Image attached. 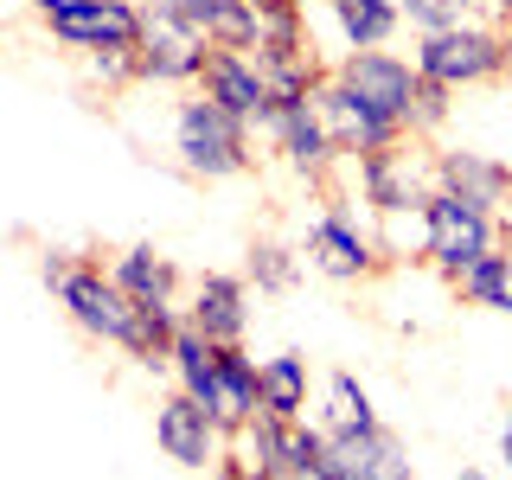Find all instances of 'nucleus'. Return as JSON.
I'll list each match as a JSON object with an SVG mask.
<instances>
[{
    "mask_svg": "<svg viewBox=\"0 0 512 480\" xmlns=\"http://www.w3.org/2000/svg\"><path fill=\"white\" fill-rule=\"evenodd\" d=\"M39 276H45V288L58 295V308L71 314L77 333H90V340H109V346L135 352L141 308L122 295V282L109 276L103 263H90V256H71V250H45Z\"/></svg>",
    "mask_w": 512,
    "mask_h": 480,
    "instance_id": "nucleus-1",
    "label": "nucleus"
},
{
    "mask_svg": "<svg viewBox=\"0 0 512 480\" xmlns=\"http://www.w3.org/2000/svg\"><path fill=\"white\" fill-rule=\"evenodd\" d=\"M256 128L244 116H231L224 103H212L205 90H192L173 103V160L186 180H237L256 167Z\"/></svg>",
    "mask_w": 512,
    "mask_h": 480,
    "instance_id": "nucleus-2",
    "label": "nucleus"
},
{
    "mask_svg": "<svg viewBox=\"0 0 512 480\" xmlns=\"http://www.w3.org/2000/svg\"><path fill=\"white\" fill-rule=\"evenodd\" d=\"M416 71L436 77L448 90H480V84H500L512 71V26L493 20H461L442 32H416Z\"/></svg>",
    "mask_w": 512,
    "mask_h": 480,
    "instance_id": "nucleus-3",
    "label": "nucleus"
},
{
    "mask_svg": "<svg viewBox=\"0 0 512 480\" xmlns=\"http://www.w3.org/2000/svg\"><path fill=\"white\" fill-rule=\"evenodd\" d=\"M301 256H308V263H314L327 282H372L378 269H391V263H384V250H378V231H372L359 212H352L346 199H333L327 212L308 224Z\"/></svg>",
    "mask_w": 512,
    "mask_h": 480,
    "instance_id": "nucleus-4",
    "label": "nucleus"
},
{
    "mask_svg": "<svg viewBox=\"0 0 512 480\" xmlns=\"http://www.w3.org/2000/svg\"><path fill=\"white\" fill-rule=\"evenodd\" d=\"M429 224H436V244H429V269L436 276H468L487 250L506 244V218L500 212H480V205L455 199V192H429Z\"/></svg>",
    "mask_w": 512,
    "mask_h": 480,
    "instance_id": "nucleus-5",
    "label": "nucleus"
},
{
    "mask_svg": "<svg viewBox=\"0 0 512 480\" xmlns=\"http://www.w3.org/2000/svg\"><path fill=\"white\" fill-rule=\"evenodd\" d=\"M359 199L372 212H397V205H423L436 192V148H416V135L391 141L378 154H359Z\"/></svg>",
    "mask_w": 512,
    "mask_h": 480,
    "instance_id": "nucleus-6",
    "label": "nucleus"
},
{
    "mask_svg": "<svg viewBox=\"0 0 512 480\" xmlns=\"http://www.w3.org/2000/svg\"><path fill=\"white\" fill-rule=\"evenodd\" d=\"M320 122H327V135H333V148H340L346 160H359V154H378V148H391V141H404L410 128L391 116V109H378L372 96H359L346 84V77H333L327 71V84H320Z\"/></svg>",
    "mask_w": 512,
    "mask_h": 480,
    "instance_id": "nucleus-7",
    "label": "nucleus"
},
{
    "mask_svg": "<svg viewBox=\"0 0 512 480\" xmlns=\"http://www.w3.org/2000/svg\"><path fill=\"white\" fill-rule=\"evenodd\" d=\"M205 58H212V39H205V32H192L186 20L148 7V26H141V45H135L141 84H199Z\"/></svg>",
    "mask_w": 512,
    "mask_h": 480,
    "instance_id": "nucleus-8",
    "label": "nucleus"
},
{
    "mask_svg": "<svg viewBox=\"0 0 512 480\" xmlns=\"http://www.w3.org/2000/svg\"><path fill=\"white\" fill-rule=\"evenodd\" d=\"M314 480H416L397 429H327V455Z\"/></svg>",
    "mask_w": 512,
    "mask_h": 480,
    "instance_id": "nucleus-9",
    "label": "nucleus"
},
{
    "mask_svg": "<svg viewBox=\"0 0 512 480\" xmlns=\"http://www.w3.org/2000/svg\"><path fill=\"white\" fill-rule=\"evenodd\" d=\"M141 26H148V7L141 0H84L71 13H52L45 32L71 52H135L141 45Z\"/></svg>",
    "mask_w": 512,
    "mask_h": 480,
    "instance_id": "nucleus-10",
    "label": "nucleus"
},
{
    "mask_svg": "<svg viewBox=\"0 0 512 480\" xmlns=\"http://www.w3.org/2000/svg\"><path fill=\"white\" fill-rule=\"evenodd\" d=\"M256 135L276 141V154L301 173V180H314V186H327L333 160H346L340 148H333L327 122H320V96H314V103H269V116H263Z\"/></svg>",
    "mask_w": 512,
    "mask_h": 480,
    "instance_id": "nucleus-11",
    "label": "nucleus"
},
{
    "mask_svg": "<svg viewBox=\"0 0 512 480\" xmlns=\"http://www.w3.org/2000/svg\"><path fill=\"white\" fill-rule=\"evenodd\" d=\"M154 436H160V448H167V461H180V468L212 474L224 461V429L212 423V410H205L199 397L180 391V384H173V397L154 410Z\"/></svg>",
    "mask_w": 512,
    "mask_h": 480,
    "instance_id": "nucleus-12",
    "label": "nucleus"
},
{
    "mask_svg": "<svg viewBox=\"0 0 512 480\" xmlns=\"http://www.w3.org/2000/svg\"><path fill=\"white\" fill-rule=\"evenodd\" d=\"M199 90L212 96V103H224L231 116H244L250 128H263V116H269V71H263V58H256V52H237V45H212Z\"/></svg>",
    "mask_w": 512,
    "mask_h": 480,
    "instance_id": "nucleus-13",
    "label": "nucleus"
},
{
    "mask_svg": "<svg viewBox=\"0 0 512 480\" xmlns=\"http://www.w3.org/2000/svg\"><path fill=\"white\" fill-rule=\"evenodd\" d=\"M333 77H346L359 96H372L378 109H391V116L410 128L416 90H423V71H416V58H397V52H346L340 64H333Z\"/></svg>",
    "mask_w": 512,
    "mask_h": 480,
    "instance_id": "nucleus-14",
    "label": "nucleus"
},
{
    "mask_svg": "<svg viewBox=\"0 0 512 480\" xmlns=\"http://www.w3.org/2000/svg\"><path fill=\"white\" fill-rule=\"evenodd\" d=\"M186 320H192V327H199L212 346H244V333H250V276L205 269V276L192 282Z\"/></svg>",
    "mask_w": 512,
    "mask_h": 480,
    "instance_id": "nucleus-15",
    "label": "nucleus"
},
{
    "mask_svg": "<svg viewBox=\"0 0 512 480\" xmlns=\"http://www.w3.org/2000/svg\"><path fill=\"white\" fill-rule=\"evenodd\" d=\"M436 186L480 205V212H506L512 205V167L480 148H436Z\"/></svg>",
    "mask_w": 512,
    "mask_h": 480,
    "instance_id": "nucleus-16",
    "label": "nucleus"
},
{
    "mask_svg": "<svg viewBox=\"0 0 512 480\" xmlns=\"http://www.w3.org/2000/svg\"><path fill=\"white\" fill-rule=\"evenodd\" d=\"M141 7L173 13L212 45H237V52H256V39H263V13L244 7V0H141Z\"/></svg>",
    "mask_w": 512,
    "mask_h": 480,
    "instance_id": "nucleus-17",
    "label": "nucleus"
},
{
    "mask_svg": "<svg viewBox=\"0 0 512 480\" xmlns=\"http://www.w3.org/2000/svg\"><path fill=\"white\" fill-rule=\"evenodd\" d=\"M333 13V32H340V58L346 52H384L391 32L404 26V7L397 0H320Z\"/></svg>",
    "mask_w": 512,
    "mask_h": 480,
    "instance_id": "nucleus-18",
    "label": "nucleus"
},
{
    "mask_svg": "<svg viewBox=\"0 0 512 480\" xmlns=\"http://www.w3.org/2000/svg\"><path fill=\"white\" fill-rule=\"evenodd\" d=\"M109 276L122 282L128 301H180V263L160 256L154 244H128L116 263H109Z\"/></svg>",
    "mask_w": 512,
    "mask_h": 480,
    "instance_id": "nucleus-19",
    "label": "nucleus"
},
{
    "mask_svg": "<svg viewBox=\"0 0 512 480\" xmlns=\"http://www.w3.org/2000/svg\"><path fill=\"white\" fill-rule=\"evenodd\" d=\"M372 231H378L384 263H429V244H436L429 199L423 205H397V212H372Z\"/></svg>",
    "mask_w": 512,
    "mask_h": 480,
    "instance_id": "nucleus-20",
    "label": "nucleus"
},
{
    "mask_svg": "<svg viewBox=\"0 0 512 480\" xmlns=\"http://www.w3.org/2000/svg\"><path fill=\"white\" fill-rule=\"evenodd\" d=\"M237 455L250 461L256 480H295V461H288V423L269 410H256L244 429H237Z\"/></svg>",
    "mask_w": 512,
    "mask_h": 480,
    "instance_id": "nucleus-21",
    "label": "nucleus"
},
{
    "mask_svg": "<svg viewBox=\"0 0 512 480\" xmlns=\"http://www.w3.org/2000/svg\"><path fill=\"white\" fill-rule=\"evenodd\" d=\"M263 410L282 416V423H301L308 416V352H276L263 359Z\"/></svg>",
    "mask_w": 512,
    "mask_h": 480,
    "instance_id": "nucleus-22",
    "label": "nucleus"
},
{
    "mask_svg": "<svg viewBox=\"0 0 512 480\" xmlns=\"http://www.w3.org/2000/svg\"><path fill=\"white\" fill-rule=\"evenodd\" d=\"M320 429H378L372 391H365L352 372H333L327 378V410H320Z\"/></svg>",
    "mask_w": 512,
    "mask_h": 480,
    "instance_id": "nucleus-23",
    "label": "nucleus"
},
{
    "mask_svg": "<svg viewBox=\"0 0 512 480\" xmlns=\"http://www.w3.org/2000/svg\"><path fill=\"white\" fill-rule=\"evenodd\" d=\"M244 276L263 288V295H288V288L301 282V256L288 250V244H276V237H256V244H250V263H244Z\"/></svg>",
    "mask_w": 512,
    "mask_h": 480,
    "instance_id": "nucleus-24",
    "label": "nucleus"
},
{
    "mask_svg": "<svg viewBox=\"0 0 512 480\" xmlns=\"http://www.w3.org/2000/svg\"><path fill=\"white\" fill-rule=\"evenodd\" d=\"M455 96H461V90H448V84H436V77H423V90H416V109H410V135H416V141L436 135V128L455 116Z\"/></svg>",
    "mask_w": 512,
    "mask_h": 480,
    "instance_id": "nucleus-25",
    "label": "nucleus"
},
{
    "mask_svg": "<svg viewBox=\"0 0 512 480\" xmlns=\"http://www.w3.org/2000/svg\"><path fill=\"white\" fill-rule=\"evenodd\" d=\"M397 7H404V20L416 32H442V26L474 20V0H397Z\"/></svg>",
    "mask_w": 512,
    "mask_h": 480,
    "instance_id": "nucleus-26",
    "label": "nucleus"
},
{
    "mask_svg": "<svg viewBox=\"0 0 512 480\" xmlns=\"http://www.w3.org/2000/svg\"><path fill=\"white\" fill-rule=\"evenodd\" d=\"M39 20H52V13H71V7H84V0H26Z\"/></svg>",
    "mask_w": 512,
    "mask_h": 480,
    "instance_id": "nucleus-27",
    "label": "nucleus"
},
{
    "mask_svg": "<svg viewBox=\"0 0 512 480\" xmlns=\"http://www.w3.org/2000/svg\"><path fill=\"white\" fill-rule=\"evenodd\" d=\"M500 461L512 468V404H506V423H500Z\"/></svg>",
    "mask_w": 512,
    "mask_h": 480,
    "instance_id": "nucleus-28",
    "label": "nucleus"
},
{
    "mask_svg": "<svg viewBox=\"0 0 512 480\" xmlns=\"http://www.w3.org/2000/svg\"><path fill=\"white\" fill-rule=\"evenodd\" d=\"M276 7H301V13H308V7H320V0H276Z\"/></svg>",
    "mask_w": 512,
    "mask_h": 480,
    "instance_id": "nucleus-29",
    "label": "nucleus"
},
{
    "mask_svg": "<svg viewBox=\"0 0 512 480\" xmlns=\"http://www.w3.org/2000/svg\"><path fill=\"white\" fill-rule=\"evenodd\" d=\"M448 480H487V474H480V468H461V474H448Z\"/></svg>",
    "mask_w": 512,
    "mask_h": 480,
    "instance_id": "nucleus-30",
    "label": "nucleus"
},
{
    "mask_svg": "<svg viewBox=\"0 0 512 480\" xmlns=\"http://www.w3.org/2000/svg\"><path fill=\"white\" fill-rule=\"evenodd\" d=\"M244 7H256V13H276V0H244Z\"/></svg>",
    "mask_w": 512,
    "mask_h": 480,
    "instance_id": "nucleus-31",
    "label": "nucleus"
}]
</instances>
